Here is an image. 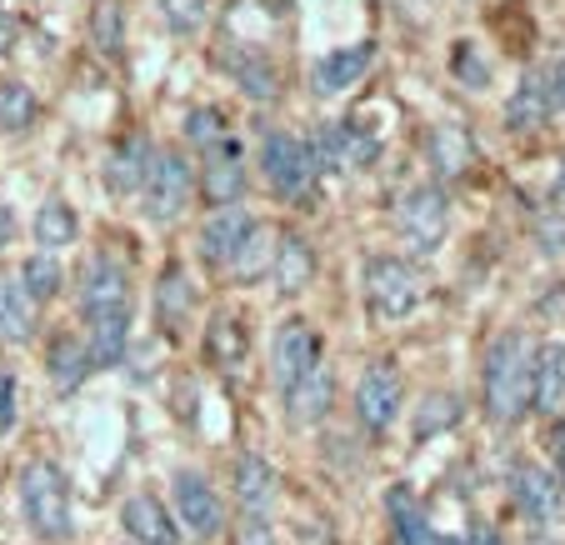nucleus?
Segmentation results:
<instances>
[{
	"mask_svg": "<svg viewBox=\"0 0 565 545\" xmlns=\"http://www.w3.org/2000/svg\"><path fill=\"white\" fill-rule=\"evenodd\" d=\"M241 191H246V165H241V146L225 140V146L211 150V161H205V175H201V195L225 211V205H241Z\"/></svg>",
	"mask_w": 565,
	"mask_h": 545,
	"instance_id": "14",
	"label": "nucleus"
},
{
	"mask_svg": "<svg viewBox=\"0 0 565 545\" xmlns=\"http://www.w3.org/2000/svg\"><path fill=\"white\" fill-rule=\"evenodd\" d=\"M35 90L25 81H0V130L6 136H21L35 126Z\"/></svg>",
	"mask_w": 565,
	"mask_h": 545,
	"instance_id": "28",
	"label": "nucleus"
},
{
	"mask_svg": "<svg viewBox=\"0 0 565 545\" xmlns=\"http://www.w3.org/2000/svg\"><path fill=\"white\" fill-rule=\"evenodd\" d=\"M331 396H335L331 371H326V365H310V371L286 391L290 420H296V426H316V420H326V410H331Z\"/></svg>",
	"mask_w": 565,
	"mask_h": 545,
	"instance_id": "18",
	"label": "nucleus"
},
{
	"mask_svg": "<svg viewBox=\"0 0 565 545\" xmlns=\"http://www.w3.org/2000/svg\"><path fill=\"white\" fill-rule=\"evenodd\" d=\"M535 241H541L545 256H561L565 250V201L561 195L541 205V215H535Z\"/></svg>",
	"mask_w": 565,
	"mask_h": 545,
	"instance_id": "35",
	"label": "nucleus"
},
{
	"mask_svg": "<svg viewBox=\"0 0 565 545\" xmlns=\"http://www.w3.org/2000/svg\"><path fill=\"white\" fill-rule=\"evenodd\" d=\"M555 195H561V201H565V171H561V191H555Z\"/></svg>",
	"mask_w": 565,
	"mask_h": 545,
	"instance_id": "46",
	"label": "nucleus"
},
{
	"mask_svg": "<svg viewBox=\"0 0 565 545\" xmlns=\"http://www.w3.org/2000/svg\"><path fill=\"white\" fill-rule=\"evenodd\" d=\"M310 365H320V335H316V325L296 316V321H286L280 335H276V385H280V396H286Z\"/></svg>",
	"mask_w": 565,
	"mask_h": 545,
	"instance_id": "12",
	"label": "nucleus"
},
{
	"mask_svg": "<svg viewBox=\"0 0 565 545\" xmlns=\"http://www.w3.org/2000/svg\"><path fill=\"white\" fill-rule=\"evenodd\" d=\"M21 511L41 541H65L71 535V485L55 460H31L21 471Z\"/></svg>",
	"mask_w": 565,
	"mask_h": 545,
	"instance_id": "2",
	"label": "nucleus"
},
{
	"mask_svg": "<svg viewBox=\"0 0 565 545\" xmlns=\"http://www.w3.org/2000/svg\"><path fill=\"white\" fill-rule=\"evenodd\" d=\"M81 310H86V321L90 316H120V310H130V270H126V260L106 256V250L90 260L86 276H81Z\"/></svg>",
	"mask_w": 565,
	"mask_h": 545,
	"instance_id": "7",
	"label": "nucleus"
},
{
	"mask_svg": "<svg viewBox=\"0 0 565 545\" xmlns=\"http://www.w3.org/2000/svg\"><path fill=\"white\" fill-rule=\"evenodd\" d=\"M45 371H51L55 391H75V385L86 381L96 365H90V351L81 341H71V335H61V341L51 345V355H45Z\"/></svg>",
	"mask_w": 565,
	"mask_h": 545,
	"instance_id": "27",
	"label": "nucleus"
},
{
	"mask_svg": "<svg viewBox=\"0 0 565 545\" xmlns=\"http://www.w3.org/2000/svg\"><path fill=\"white\" fill-rule=\"evenodd\" d=\"M310 276H316V250H310L296 231H286L276 256H270V280H276L280 296H300V290L310 286Z\"/></svg>",
	"mask_w": 565,
	"mask_h": 545,
	"instance_id": "19",
	"label": "nucleus"
},
{
	"mask_svg": "<svg viewBox=\"0 0 565 545\" xmlns=\"http://www.w3.org/2000/svg\"><path fill=\"white\" fill-rule=\"evenodd\" d=\"M15 280H21V286H25V296H31L35 306H41V300H51L55 290H61V280H65V276H61V266H55V260L41 250V256H31V260H25V266H21V276H15Z\"/></svg>",
	"mask_w": 565,
	"mask_h": 545,
	"instance_id": "33",
	"label": "nucleus"
},
{
	"mask_svg": "<svg viewBox=\"0 0 565 545\" xmlns=\"http://www.w3.org/2000/svg\"><path fill=\"white\" fill-rule=\"evenodd\" d=\"M470 545H501V541H495V535L486 531V525H476V531H470Z\"/></svg>",
	"mask_w": 565,
	"mask_h": 545,
	"instance_id": "44",
	"label": "nucleus"
},
{
	"mask_svg": "<svg viewBox=\"0 0 565 545\" xmlns=\"http://www.w3.org/2000/svg\"><path fill=\"white\" fill-rule=\"evenodd\" d=\"M446 231H450L446 191H440V185H416V191L401 201V236H406V246L416 250V256H430V250H440Z\"/></svg>",
	"mask_w": 565,
	"mask_h": 545,
	"instance_id": "5",
	"label": "nucleus"
},
{
	"mask_svg": "<svg viewBox=\"0 0 565 545\" xmlns=\"http://www.w3.org/2000/svg\"><path fill=\"white\" fill-rule=\"evenodd\" d=\"M11 45H15V15L0 6V55H11Z\"/></svg>",
	"mask_w": 565,
	"mask_h": 545,
	"instance_id": "41",
	"label": "nucleus"
},
{
	"mask_svg": "<svg viewBox=\"0 0 565 545\" xmlns=\"http://www.w3.org/2000/svg\"><path fill=\"white\" fill-rule=\"evenodd\" d=\"M385 511H391V531H395V541H401V545H456V541H446V535L430 531L411 491H391Z\"/></svg>",
	"mask_w": 565,
	"mask_h": 545,
	"instance_id": "23",
	"label": "nucleus"
},
{
	"mask_svg": "<svg viewBox=\"0 0 565 545\" xmlns=\"http://www.w3.org/2000/svg\"><path fill=\"white\" fill-rule=\"evenodd\" d=\"M185 140H191V146H201V150H215V146H225V116L215 106H201V110H191V116H185Z\"/></svg>",
	"mask_w": 565,
	"mask_h": 545,
	"instance_id": "34",
	"label": "nucleus"
},
{
	"mask_svg": "<svg viewBox=\"0 0 565 545\" xmlns=\"http://www.w3.org/2000/svg\"><path fill=\"white\" fill-rule=\"evenodd\" d=\"M160 11H166V21H171V31H195V25L205 21V0H160Z\"/></svg>",
	"mask_w": 565,
	"mask_h": 545,
	"instance_id": "38",
	"label": "nucleus"
},
{
	"mask_svg": "<svg viewBox=\"0 0 565 545\" xmlns=\"http://www.w3.org/2000/svg\"><path fill=\"white\" fill-rule=\"evenodd\" d=\"M531 406L541 410V416H561L565 410V341H551L541 355H535Z\"/></svg>",
	"mask_w": 565,
	"mask_h": 545,
	"instance_id": "21",
	"label": "nucleus"
},
{
	"mask_svg": "<svg viewBox=\"0 0 565 545\" xmlns=\"http://www.w3.org/2000/svg\"><path fill=\"white\" fill-rule=\"evenodd\" d=\"M140 211H146V221L166 225L175 221V215L191 205V161H185L181 150H160L156 161H150L146 171V185H140Z\"/></svg>",
	"mask_w": 565,
	"mask_h": 545,
	"instance_id": "4",
	"label": "nucleus"
},
{
	"mask_svg": "<svg viewBox=\"0 0 565 545\" xmlns=\"http://www.w3.org/2000/svg\"><path fill=\"white\" fill-rule=\"evenodd\" d=\"M535 355L541 345L525 331H505L491 341L486 351V416L495 426H515L531 410V391H535Z\"/></svg>",
	"mask_w": 565,
	"mask_h": 545,
	"instance_id": "1",
	"label": "nucleus"
},
{
	"mask_svg": "<svg viewBox=\"0 0 565 545\" xmlns=\"http://www.w3.org/2000/svg\"><path fill=\"white\" fill-rule=\"evenodd\" d=\"M150 161H156V150H150V140H146V136L120 140V146L110 150V161H106V185H110V195H130V191H140V185H146Z\"/></svg>",
	"mask_w": 565,
	"mask_h": 545,
	"instance_id": "20",
	"label": "nucleus"
},
{
	"mask_svg": "<svg viewBox=\"0 0 565 545\" xmlns=\"http://www.w3.org/2000/svg\"><path fill=\"white\" fill-rule=\"evenodd\" d=\"M555 481H561V495H565V426H555Z\"/></svg>",
	"mask_w": 565,
	"mask_h": 545,
	"instance_id": "42",
	"label": "nucleus"
},
{
	"mask_svg": "<svg viewBox=\"0 0 565 545\" xmlns=\"http://www.w3.org/2000/svg\"><path fill=\"white\" fill-rule=\"evenodd\" d=\"M250 231H256V221H250L241 205H225V211H215L211 221H205V231H201V256L211 260L215 270H231Z\"/></svg>",
	"mask_w": 565,
	"mask_h": 545,
	"instance_id": "13",
	"label": "nucleus"
},
{
	"mask_svg": "<svg viewBox=\"0 0 565 545\" xmlns=\"http://www.w3.org/2000/svg\"><path fill=\"white\" fill-rule=\"evenodd\" d=\"M365 300L375 321H406L420 306V276L401 256H371L365 266Z\"/></svg>",
	"mask_w": 565,
	"mask_h": 545,
	"instance_id": "3",
	"label": "nucleus"
},
{
	"mask_svg": "<svg viewBox=\"0 0 565 545\" xmlns=\"http://www.w3.org/2000/svg\"><path fill=\"white\" fill-rule=\"evenodd\" d=\"M430 156H436V165L440 171H460V165H470V140L460 136L456 126H440L436 136H430Z\"/></svg>",
	"mask_w": 565,
	"mask_h": 545,
	"instance_id": "36",
	"label": "nucleus"
},
{
	"mask_svg": "<svg viewBox=\"0 0 565 545\" xmlns=\"http://www.w3.org/2000/svg\"><path fill=\"white\" fill-rule=\"evenodd\" d=\"M235 545H276L270 521H260V515H241V525H235Z\"/></svg>",
	"mask_w": 565,
	"mask_h": 545,
	"instance_id": "39",
	"label": "nucleus"
},
{
	"mask_svg": "<svg viewBox=\"0 0 565 545\" xmlns=\"http://www.w3.org/2000/svg\"><path fill=\"white\" fill-rule=\"evenodd\" d=\"M511 501H515V511L535 525V531H551V525L561 521V511H565L561 481H555L545 466H535V460L511 466Z\"/></svg>",
	"mask_w": 565,
	"mask_h": 545,
	"instance_id": "6",
	"label": "nucleus"
},
{
	"mask_svg": "<svg viewBox=\"0 0 565 545\" xmlns=\"http://www.w3.org/2000/svg\"><path fill=\"white\" fill-rule=\"evenodd\" d=\"M246 351H250V341H246L241 316H225L221 310V316L211 321V331H205V361L221 365V371H231V365L246 361Z\"/></svg>",
	"mask_w": 565,
	"mask_h": 545,
	"instance_id": "24",
	"label": "nucleus"
},
{
	"mask_svg": "<svg viewBox=\"0 0 565 545\" xmlns=\"http://www.w3.org/2000/svg\"><path fill=\"white\" fill-rule=\"evenodd\" d=\"M15 426V371L0 365V436Z\"/></svg>",
	"mask_w": 565,
	"mask_h": 545,
	"instance_id": "40",
	"label": "nucleus"
},
{
	"mask_svg": "<svg viewBox=\"0 0 565 545\" xmlns=\"http://www.w3.org/2000/svg\"><path fill=\"white\" fill-rule=\"evenodd\" d=\"M35 310L41 306L25 296L21 280H0V341H31Z\"/></svg>",
	"mask_w": 565,
	"mask_h": 545,
	"instance_id": "25",
	"label": "nucleus"
},
{
	"mask_svg": "<svg viewBox=\"0 0 565 545\" xmlns=\"http://www.w3.org/2000/svg\"><path fill=\"white\" fill-rule=\"evenodd\" d=\"M156 306H160V325L166 331H181L185 316H191V286H185V270L171 266L166 276H160V290H156Z\"/></svg>",
	"mask_w": 565,
	"mask_h": 545,
	"instance_id": "31",
	"label": "nucleus"
},
{
	"mask_svg": "<svg viewBox=\"0 0 565 545\" xmlns=\"http://www.w3.org/2000/svg\"><path fill=\"white\" fill-rule=\"evenodd\" d=\"M175 515H181V525L195 535V541H211V535H221V525H225L221 495L205 485V475H191V471L175 475Z\"/></svg>",
	"mask_w": 565,
	"mask_h": 545,
	"instance_id": "11",
	"label": "nucleus"
},
{
	"mask_svg": "<svg viewBox=\"0 0 565 545\" xmlns=\"http://www.w3.org/2000/svg\"><path fill=\"white\" fill-rule=\"evenodd\" d=\"M375 150H381V140L371 136L365 126H355V120H341V126H331L326 136L310 140V161L331 165V171H365V165L375 161Z\"/></svg>",
	"mask_w": 565,
	"mask_h": 545,
	"instance_id": "9",
	"label": "nucleus"
},
{
	"mask_svg": "<svg viewBox=\"0 0 565 545\" xmlns=\"http://www.w3.org/2000/svg\"><path fill=\"white\" fill-rule=\"evenodd\" d=\"M75 231H81V225H75V211L65 201H45L41 211H35V246H45V256L71 246Z\"/></svg>",
	"mask_w": 565,
	"mask_h": 545,
	"instance_id": "29",
	"label": "nucleus"
},
{
	"mask_svg": "<svg viewBox=\"0 0 565 545\" xmlns=\"http://www.w3.org/2000/svg\"><path fill=\"white\" fill-rule=\"evenodd\" d=\"M260 165H266V181L276 185L280 195H300L306 181L316 175L310 146L296 140V136H266V146H260Z\"/></svg>",
	"mask_w": 565,
	"mask_h": 545,
	"instance_id": "10",
	"label": "nucleus"
},
{
	"mask_svg": "<svg viewBox=\"0 0 565 545\" xmlns=\"http://www.w3.org/2000/svg\"><path fill=\"white\" fill-rule=\"evenodd\" d=\"M11 241H15V211L11 205H0V250L11 246Z\"/></svg>",
	"mask_w": 565,
	"mask_h": 545,
	"instance_id": "43",
	"label": "nucleus"
},
{
	"mask_svg": "<svg viewBox=\"0 0 565 545\" xmlns=\"http://www.w3.org/2000/svg\"><path fill=\"white\" fill-rule=\"evenodd\" d=\"M555 110V71H531L515 86L511 106H505V126L511 130H541Z\"/></svg>",
	"mask_w": 565,
	"mask_h": 545,
	"instance_id": "15",
	"label": "nucleus"
},
{
	"mask_svg": "<svg viewBox=\"0 0 565 545\" xmlns=\"http://www.w3.org/2000/svg\"><path fill=\"white\" fill-rule=\"evenodd\" d=\"M355 416H361L365 430H391L395 416H401V371L391 361H375L371 371L355 385Z\"/></svg>",
	"mask_w": 565,
	"mask_h": 545,
	"instance_id": "8",
	"label": "nucleus"
},
{
	"mask_svg": "<svg viewBox=\"0 0 565 545\" xmlns=\"http://www.w3.org/2000/svg\"><path fill=\"white\" fill-rule=\"evenodd\" d=\"M130 341V310L120 316H90V365H116Z\"/></svg>",
	"mask_w": 565,
	"mask_h": 545,
	"instance_id": "26",
	"label": "nucleus"
},
{
	"mask_svg": "<svg viewBox=\"0 0 565 545\" xmlns=\"http://www.w3.org/2000/svg\"><path fill=\"white\" fill-rule=\"evenodd\" d=\"M270 256H276V236L270 231H250L246 236V246H241V256H235V266H231V276H241V280H256V276H270Z\"/></svg>",
	"mask_w": 565,
	"mask_h": 545,
	"instance_id": "32",
	"label": "nucleus"
},
{
	"mask_svg": "<svg viewBox=\"0 0 565 545\" xmlns=\"http://www.w3.org/2000/svg\"><path fill=\"white\" fill-rule=\"evenodd\" d=\"M90 45L100 55H110V61L126 51V11H120V0H96V11H90Z\"/></svg>",
	"mask_w": 565,
	"mask_h": 545,
	"instance_id": "30",
	"label": "nucleus"
},
{
	"mask_svg": "<svg viewBox=\"0 0 565 545\" xmlns=\"http://www.w3.org/2000/svg\"><path fill=\"white\" fill-rule=\"evenodd\" d=\"M235 501H241V515L270 521V501H276V471H270V460H260V456L235 460Z\"/></svg>",
	"mask_w": 565,
	"mask_h": 545,
	"instance_id": "17",
	"label": "nucleus"
},
{
	"mask_svg": "<svg viewBox=\"0 0 565 545\" xmlns=\"http://www.w3.org/2000/svg\"><path fill=\"white\" fill-rule=\"evenodd\" d=\"M555 106H565V65H555Z\"/></svg>",
	"mask_w": 565,
	"mask_h": 545,
	"instance_id": "45",
	"label": "nucleus"
},
{
	"mask_svg": "<svg viewBox=\"0 0 565 545\" xmlns=\"http://www.w3.org/2000/svg\"><path fill=\"white\" fill-rule=\"evenodd\" d=\"M371 61H375V45L365 41V45H345V51H331V55H320L316 61V86L326 90V96H335V90H345V86H355L365 71H371Z\"/></svg>",
	"mask_w": 565,
	"mask_h": 545,
	"instance_id": "22",
	"label": "nucleus"
},
{
	"mask_svg": "<svg viewBox=\"0 0 565 545\" xmlns=\"http://www.w3.org/2000/svg\"><path fill=\"white\" fill-rule=\"evenodd\" d=\"M235 75H241L246 96H256V100L276 96V65H270L266 55H246V61H235Z\"/></svg>",
	"mask_w": 565,
	"mask_h": 545,
	"instance_id": "37",
	"label": "nucleus"
},
{
	"mask_svg": "<svg viewBox=\"0 0 565 545\" xmlns=\"http://www.w3.org/2000/svg\"><path fill=\"white\" fill-rule=\"evenodd\" d=\"M120 525L136 535V545H181V531L171 525V511L150 491L130 495V501L120 505Z\"/></svg>",
	"mask_w": 565,
	"mask_h": 545,
	"instance_id": "16",
	"label": "nucleus"
}]
</instances>
